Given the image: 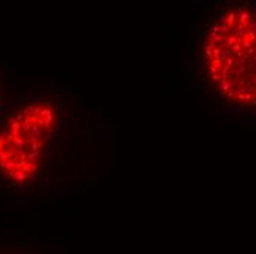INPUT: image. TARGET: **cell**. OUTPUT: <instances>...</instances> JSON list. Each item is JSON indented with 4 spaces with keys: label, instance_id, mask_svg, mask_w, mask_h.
<instances>
[{
    "label": "cell",
    "instance_id": "obj_2",
    "mask_svg": "<svg viewBox=\"0 0 256 254\" xmlns=\"http://www.w3.org/2000/svg\"><path fill=\"white\" fill-rule=\"evenodd\" d=\"M186 68L212 115L256 123V0H216L194 13Z\"/></svg>",
    "mask_w": 256,
    "mask_h": 254
},
{
    "label": "cell",
    "instance_id": "obj_3",
    "mask_svg": "<svg viewBox=\"0 0 256 254\" xmlns=\"http://www.w3.org/2000/svg\"><path fill=\"white\" fill-rule=\"evenodd\" d=\"M10 100L12 98H9V88L6 85L5 77L0 73V115H2V112L5 110V107L9 104Z\"/></svg>",
    "mask_w": 256,
    "mask_h": 254
},
{
    "label": "cell",
    "instance_id": "obj_1",
    "mask_svg": "<svg viewBox=\"0 0 256 254\" xmlns=\"http://www.w3.org/2000/svg\"><path fill=\"white\" fill-rule=\"evenodd\" d=\"M110 148L105 115L69 88L16 97L0 115V191L44 194L94 182Z\"/></svg>",
    "mask_w": 256,
    "mask_h": 254
}]
</instances>
